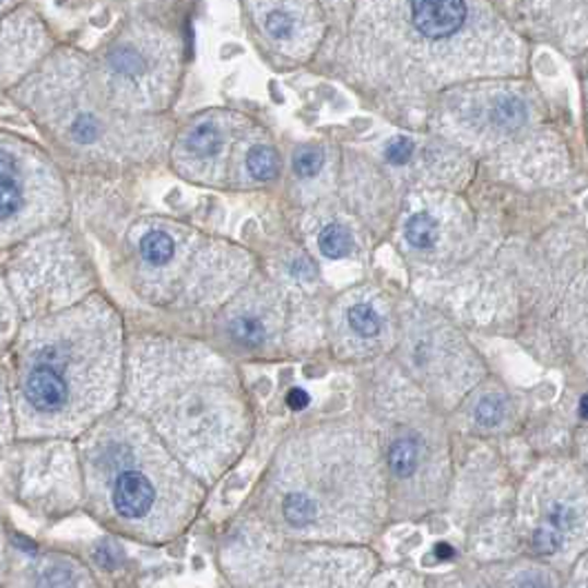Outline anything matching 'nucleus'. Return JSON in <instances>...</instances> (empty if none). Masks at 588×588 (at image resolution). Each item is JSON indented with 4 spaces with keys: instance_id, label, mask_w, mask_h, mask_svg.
Here are the masks:
<instances>
[{
    "instance_id": "nucleus-11",
    "label": "nucleus",
    "mask_w": 588,
    "mask_h": 588,
    "mask_svg": "<svg viewBox=\"0 0 588 588\" xmlns=\"http://www.w3.org/2000/svg\"><path fill=\"white\" fill-rule=\"evenodd\" d=\"M349 325L362 338H374L383 329L380 316L369 305H355L349 309Z\"/></svg>"
},
{
    "instance_id": "nucleus-10",
    "label": "nucleus",
    "mask_w": 588,
    "mask_h": 588,
    "mask_svg": "<svg viewBox=\"0 0 588 588\" xmlns=\"http://www.w3.org/2000/svg\"><path fill=\"white\" fill-rule=\"evenodd\" d=\"M247 169L256 180H271L278 176V156L264 144L254 146L247 156Z\"/></svg>"
},
{
    "instance_id": "nucleus-18",
    "label": "nucleus",
    "mask_w": 588,
    "mask_h": 588,
    "mask_svg": "<svg viewBox=\"0 0 588 588\" xmlns=\"http://www.w3.org/2000/svg\"><path fill=\"white\" fill-rule=\"evenodd\" d=\"M525 116V107L518 101H502L495 107V120L502 125H518Z\"/></svg>"
},
{
    "instance_id": "nucleus-22",
    "label": "nucleus",
    "mask_w": 588,
    "mask_h": 588,
    "mask_svg": "<svg viewBox=\"0 0 588 588\" xmlns=\"http://www.w3.org/2000/svg\"><path fill=\"white\" fill-rule=\"evenodd\" d=\"M286 404H289V409H293V411H303V409L309 407V396H307V391H303V389H291V391L286 393Z\"/></svg>"
},
{
    "instance_id": "nucleus-3",
    "label": "nucleus",
    "mask_w": 588,
    "mask_h": 588,
    "mask_svg": "<svg viewBox=\"0 0 588 588\" xmlns=\"http://www.w3.org/2000/svg\"><path fill=\"white\" fill-rule=\"evenodd\" d=\"M25 398L38 411H58L67 400L64 380L51 366H36L25 380Z\"/></svg>"
},
{
    "instance_id": "nucleus-17",
    "label": "nucleus",
    "mask_w": 588,
    "mask_h": 588,
    "mask_svg": "<svg viewBox=\"0 0 588 588\" xmlns=\"http://www.w3.org/2000/svg\"><path fill=\"white\" fill-rule=\"evenodd\" d=\"M562 546L557 529H538L533 536V549L542 555H553Z\"/></svg>"
},
{
    "instance_id": "nucleus-21",
    "label": "nucleus",
    "mask_w": 588,
    "mask_h": 588,
    "mask_svg": "<svg viewBox=\"0 0 588 588\" xmlns=\"http://www.w3.org/2000/svg\"><path fill=\"white\" fill-rule=\"evenodd\" d=\"M38 588H71V577L67 571H47Z\"/></svg>"
},
{
    "instance_id": "nucleus-9",
    "label": "nucleus",
    "mask_w": 588,
    "mask_h": 588,
    "mask_svg": "<svg viewBox=\"0 0 588 588\" xmlns=\"http://www.w3.org/2000/svg\"><path fill=\"white\" fill-rule=\"evenodd\" d=\"M316 513H318L316 502L309 499L307 495L293 493L284 499V518L293 527H307L309 522L316 520Z\"/></svg>"
},
{
    "instance_id": "nucleus-25",
    "label": "nucleus",
    "mask_w": 588,
    "mask_h": 588,
    "mask_svg": "<svg viewBox=\"0 0 588 588\" xmlns=\"http://www.w3.org/2000/svg\"><path fill=\"white\" fill-rule=\"evenodd\" d=\"M520 588H549V586H544L542 581H536V579H527Z\"/></svg>"
},
{
    "instance_id": "nucleus-6",
    "label": "nucleus",
    "mask_w": 588,
    "mask_h": 588,
    "mask_svg": "<svg viewBox=\"0 0 588 588\" xmlns=\"http://www.w3.org/2000/svg\"><path fill=\"white\" fill-rule=\"evenodd\" d=\"M138 251L142 256L144 262L150 264H167L172 258H174V251H176V243L174 238L163 232V230H152L146 232L142 238H140V245H138Z\"/></svg>"
},
{
    "instance_id": "nucleus-16",
    "label": "nucleus",
    "mask_w": 588,
    "mask_h": 588,
    "mask_svg": "<svg viewBox=\"0 0 588 588\" xmlns=\"http://www.w3.org/2000/svg\"><path fill=\"white\" fill-rule=\"evenodd\" d=\"M293 169H296L298 176L311 178L322 169V154L316 150H303L293 158Z\"/></svg>"
},
{
    "instance_id": "nucleus-1",
    "label": "nucleus",
    "mask_w": 588,
    "mask_h": 588,
    "mask_svg": "<svg viewBox=\"0 0 588 588\" xmlns=\"http://www.w3.org/2000/svg\"><path fill=\"white\" fill-rule=\"evenodd\" d=\"M467 0H409V21L426 43H449L467 27Z\"/></svg>"
},
{
    "instance_id": "nucleus-13",
    "label": "nucleus",
    "mask_w": 588,
    "mask_h": 588,
    "mask_svg": "<svg viewBox=\"0 0 588 588\" xmlns=\"http://www.w3.org/2000/svg\"><path fill=\"white\" fill-rule=\"evenodd\" d=\"M232 336L236 342L247 346H258L264 340V327L260 320L243 316L232 322Z\"/></svg>"
},
{
    "instance_id": "nucleus-12",
    "label": "nucleus",
    "mask_w": 588,
    "mask_h": 588,
    "mask_svg": "<svg viewBox=\"0 0 588 588\" xmlns=\"http://www.w3.org/2000/svg\"><path fill=\"white\" fill-rule=\"evenodd\" d=\"M318 245H320V251L327 258L338 260V258H342V256H346L351 251L353 240H351V234L346 230H342L338 225H329L327 230H322Z\"/></svg>"
},
{
    "instance_id": "nucleus-19",
    "label": "nucleus",
    "mask_w": 588,
    "mask_h": 588,
    "mask_svg": "<svg viewBox=\"0 0 588 588\" xmlns=\"http://www.w3.org/2000/svg\"><path fill=\"white\" fill-rule=\"evenodd\" d=\"M549 522L557 529V531H568L575 525V513L564 506V504H553L549 510Z\"/></svg>"
},
{
    "instance_id": "nucleus-2",
    "label": "nucleus",
    "mask_w": 588,
    "mask_h": 588,
    "mask_svg": "<svg viewBox=\"0 0 588 588\" xmlns=\"http://www.w3.org/2000/svg\"><path fill=\"white\" fill-rule=\"evenodd\" d=\"M156 491L140 473H122L114 486V506L122 518H142L152 508Z\"/></svg>"
},
{
    "instance_id": "nucleus-8",
    "label": "nucleus",
    "mask_w": 588,
    "mask_h": 588,
    "mask_svg": "<svg viewBox=\"0 0 588 588\" xmlns=\"http://www.w3.org/2000/svg\"><path fill=\"white\" fill-rule=\"evenodd\" d=\"M389 467L398 478L413 475V471L418 467V449L409 437L396 439L393 447L389 449Z\"/></svg>"
},
{
    "instance_id": "nucleus-20",
    "label": "nucleus",
    "mask_w": 588,
    "mask_h": 588,
    "mask_svg": "<svg viewBox=\"0 0 588 588\" xmlns=\"http://www.w3.org/2000/svg\"><path fill=\"white\" fill-rule=\"evenodd\" d=\"M413 154V142L407 138H398L387 146V158L393 165H404Z\"/></svg>"
},
{
    "instance_id": "nucleus-5",
    "label": "nucleus",
    "mask_w": 588,
    "mask_h": 588,
    "mask_svg": "<svg viewBox=\"0 0 588 588\" xmlns=\"http://www.w3.org/2000/svg\"><path fill=\"white\" fill-rule=\"evenodd\" d=\"M220 144H223V140H220V131H217V125L211 122V120H204V122H198L187 140H185V146L187 152L198 158V161H207V158H213L220 150Z\"/></svg>"
},
{
    "instance_id": "nucleus-24",
    "label": "nucleus",
    "mask_w": 588,
    "mask_h": 588,
    "mask_svg": "<svg viewBox=\"0 0 588 588\" xmlns=\"http://www.w3.org/2000/svg\"><path fill=\"white\" fill-rule=\"evenodd\" d=\"M579 413H581V418L588 420V396H584V398L579 400Z\"/></svg>"
},
{
    "instance_id": "nucleus-23",
    "label": "nucleus",
    "mask_w": 588,
    "mask_h": 588,
    "mask_svg": "<svg viewBox=\"0 0 588 588\" xmlns=\"http://www.w3.org/2000/svg\"><path fill=\"white\" fill-rule=\"evenodd\" d=\"M433 555H435L437 560H443V562H447V560H454L456 551H454V546H449V544H445V542H439V544H435V549H433Z\"/></svg>"
},
{
    "instance_id": "nucleus-15",
    "label": "nucleus",
    "mask_w": 588,
    "mask_h": 588,
    "mask_svg": "<svg viewBox=\"0 0 588 588\" xmlns=\"http://www.w3.org/2000/svg\"><path fill=\"white\" fill-rule=\"evenodd\" d=\"M264 30L271 38L275 40H286L293 30H296V21H293L291 14L282 12V10H275V12H269L267 19H264Z\"/></svg>"
},
{
    "instance_id": "nucleus-7",
    "label": "nucleus",
    "mask_w": 588,
    "mask_h": 588,
    "mask_svg": "<svg viewBox=\"0 0 588 588\" xmlns=\"http://www.w3.org/2000/svg\"><path fill=\"white\" fill-rule=\"evenodd\" d=\"M404 236L415 249H428L437 240V223L428 213H415L409 217Z\"/></svg>"
},
{
    "instance_id": "nucleus-14",
    "label": "nucleus",
    "mask_w": 588,
    "mask_h": 588,
    "mask_svg": "<svg viewBox=\"0 0 588 588\" xmlns=\"http://www.w3.org/2000/svg\"><path fill=\"white\" fill-rule=\"evenodd\" d=\"M504 418V400L499 396H486L475 407V422L480 426H495Z\"/></svg>"
},
{
    "instance_id": "nucleus-4",
    "label": "nucleus",
    "mask_w": 588,
    "mask_h": 588,
    "mask_svg": "<svg viewBox=\"0 0 588 588\" xmlns=\"http://www.w3.org/2000/svg\"><path fill=\"white\" fill-rule=\"evenodd\" d=\"M25 202L23 176L14 154L0 150V223L14 217Z\"/></svg>"
}]
</instances>
